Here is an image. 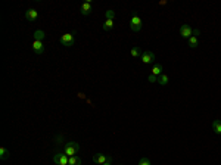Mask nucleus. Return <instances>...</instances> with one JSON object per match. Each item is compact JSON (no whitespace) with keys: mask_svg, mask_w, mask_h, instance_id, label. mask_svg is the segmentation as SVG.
I'll return each instance as SVG.
<instances>
[{"mask_svg":"<svg viewBox=\"0 0 221 165\" xmlns=\"http://www.w3.org/2000/svg\"><path fill=\"white\" fill-rule=\"evenodd\" d=\"M80 152V145L77 141H67L65 143V155L67 156H75Z\"/></svg>","mask_w":221,"mask_h":165,"instance_id":"f257e3e1","label":"nucleus"},{"mask_svg":"<svg viewBox=\"0 0 221 165\" xmlns=\"http://www.w3.org/2000/svg\"><path fill=\"white\" fill-rule=\"evenodd\" d=\"M9 151H8V149H6V147H0V158H2V159H8V158H9Z\"/></svg>","mask_w":221,"mask_h":165,"instance_id":"f3484780","label":"nucleus"},{"mask_svg":"<svg viewBox=\"0 0 221 165\" xmlns=\"http://www.w3.org/2000/svg\"><path fill=\"white\" fill-rule=\"evenodd\" d=\"M33 52L37 55H41L44 52V44L43 41H37V40H34L33 41Z\"/></svg>","mask_w":221,"mask_h":165,"instance_id":"6e6552de","label":"nucleus"},{"mask_svg":"<svg viewBox=\"0 0 221 165\" xmlns=\"http://www.w3.org/2000/svg\"><path fill=\"white\" fill-rule=\"evenodd\" d=\"M212 130H214L215 134L221 136V121L220 120H214V121H212Z\"/></svg>","mask_w":221,"mask_h":165,"instance_id":"9b49d317","label":"nucleus"},{"mask_svg":"<svg viewBox=\"0 0 221 165\" xmlns=\"http://www.w3.org/2000/svg\"><path fill=\"white\" fill-rule=\"evenodd\" d=\"M140 59H142V62L144 65H150V63L155 62V53L150 52V50H144L143 53H142V56H140Z\"/></svg>","mask_w":221,"mask_h":165,"instance_id":"7ed1b4c3","label":"nucleus"},{"mask_svg":"<svg viewBox=\"0 0 221 165\" xmlns=\"http://www.w3.org/2000/svg\"><path fill=\"white\" fill-rule=\"evenodd\" d=\"M81 158L78 155H75V156H71L69 158V162H68V165H81Z\"/></svg>","mask_w":221,"mask_h":165,"instance_id":"4468645a","label":"nucleus"},{"mask_svg":"<svg viewBox=\"0 0 221 165\" xmlns=\"http://www.w3.org/2000/svg\"><path fill=\"white\" fill-rule=\"evenodd\" d=\"M148 80H149V82H156V81H158V77H156V75H152V74H150L149 77H148Z\"/></svg>","mask_w":221,"mask_h":165,"instance_id":"5701e85b","label":"nucleus"},{"mask_svg":"<svg viewBox=\"0 0 221 165\" xmlns=\"http://www.w3.org/2000/svg\"><path fill=\"white\" fill-rule=\"evenodd\" d=\"M105 16H106V19H114V18H115V12H114L112 9L106 10V12H105Z\"/></svg>","mask_w":221,"mask_h":165,"instance_id":"aec40b11","label":"nucleus"},{"mask_svg":"<svg viewBox=\"0 0 221 165\" xmlns=\"http://www.w3.org/2000/svg\"><path fill=\"white\" fill-rule=\"evenodd\" d=\"M158 84H161V86H167V84H168L170 82V78H168V75H167V74H161V75H159L158 77Z\"/></svg>","mask_w":221,"mask_h":165,"instance_id":"ddd939ff","label":"nucleus"},{"mask_svg":"<svg viewBox=\"0 0 221 165\" xmlns=\"http://www.w3.org/2000/svg\"><path fill=\"white\" fill-rule=\"evenodd\" d=\"M199 34H201V31H199V29H193V35H195V37H197V35H199Z\"/></svg>","mask_w":221,"mask_h":165,"instance_id":"b1692460","label":"nucleus"},{"mask_svg":"<svg viewBox=\"0 0 221 165\" xmlns=\"http://www.w3.org/2000/svg\"><path fill=\"white\" fill-rule=\"evenodd\" d=\"M91 2H84L81 5V8H80V12H81V15H84V16H87V15L91 13Z\"/></svg>","mask_w":221,"mask_h":165,"instance_id":"1a4fd4ad","label":"nucleus"},{"mask_svg":"<svg viewBox=\"0 0 221 165\" xmlns=\"http://www.w3.org/2000/svg\"><path fill=\"white\" fill-rule=\"evenodd\" d=\"M61 155H62V152H55V155H53V162H55V164L58 165L59 164V158H61Z\"/></svg>","mask_w":221,"mask_h":165,"instance_id":"412c9836","label":"nucleus"},{"mask_svg":"<svg viewBox=\"0 0 221 165\" xmlns=\"http://www.w3.org/2000/svg\"><path fill=\"white\" fill-rule=\"evenodd\" d=\"M112 28H114V19H106L103 22V29L105 31H110Z\"/></svg>","mask_w":221,"mask_h":165,"instance_id":"2eb2a0df","label":"nucleus"},{"mask_svg":"<svg viewBox=\"0 0 221 165\" xmlns=\"http://www.w3.org/2000/svg\"><path fill=\"white\" fill-rule=\"evenodd\" d=\"M142 53H143V52H142L139 47H131L130 55L133 56V58H140V56H142Z\"/></svg>","mask_w":221,"mask_h":165,"instance_id":"dca6fc26","label":"nucleus"},{"mask_svg":"<svg viewBox=\"0 0 221 165\" xmlns=\"http://www.w3.org/2000/svg\"><path fill=\"white\" fill-rule=\"evenodd\" d=\"M189 47H197V37H195V35H192L190 39H189Z\"/></svg>","mask_w":221,"mask_h":165,"instance_id":"6ab92c4d","label":"nucleus"},{"mask_svg":"<svg viewBox=\"0 0 221 165\" xmlns=\"http://www.w3.org/2000/svg\"><path fill=\"white\" fill-rule=\"evenodd\" d=\"M139 165H152V164H150V161L148 159V158H142V159L139 161Z\"/></svg>","mask_w":221,"mask_h":165,"instance_id":"4be33fe9","label":"nucleus"},{"mask_svg":"<svg viewBox=\"0 0 221 165\" xmlns=\"http://www.w3.org/2000/svg\"><path fill=\"white\" fill-rule=\"evenodd\" d=\"M180 35H181L183 39H190L193 35V29H192V27L189 24H184V25H181L180 27Z\"/></svg>","mask_w":221,"mask_h":165,"instance_id":"39448f33","label":"nucleus"},{"mask_svg":"<svg viewBox=\"0 0 221 165\" xmlns=\"http://www.w3.org/2000/svg\"><path fill=\"white\" fill-rule=\"evenodd\" d=\"M150 74H152V75H156V77H159L161 74H164L162 72V65H161V63H155L154 67H152Z\"/></svg>","mask_w":221,"mask_h":165,"instance_id":"9d476101","label":"nucleus"},{"mask_svg":"<svg viewBox=\"0 0 221 165\" xmlns=\"http://www.w3.org/2000/svg\"><path fill=\"white\" fill-rule=\"evenodd\" d=\"M68 162H69V156H67L65 153H62L61 158H59V164L58 165H68Z\"/></svg>","mask_w":221,"mask_h":165,"instance_id":"a211bd4d","label":"nucleus"},{"mask_svg":"<svg viewBox=\"0 0 221 165\" xmlns=\"http://www.w3.org/2000/svg\"><path fill=\"white\" fill-rule=\"evenodd\" d=\"M93 161L96 162V164H106V162H112V158L110 156H106L103 155V153H97V155H94V158H93Z\"/></svg>","mask_w":221,"mask_h":165,"instance_id":"423d86ee","label":"nucleus"},{"mask_svg":"<svg viewBox=\"0 0 221 165\" xmlns=\"http://www.w3.org/2000/svg\"><path fill=\"white\" fill-rule=\"evenodd\" d=\"M37 16H39V12L35 9H28L25 12V18H27V21H30V22H35V21H37Z\"/></svg>","mask_w":221,"mask_h":165,"instance_id":"0eeeda50","label":"nucleus"},{"mask_svg":"<svg viewBox=\"0 0 221 165\" xmlns=\"http://www.w3.org/2000/svg\"><path fill=\"white\" fill-rule=\"evenodd\" d=\"M102 165H112L110 162H106V164H102Z\"/></svg>","mask_w":221,"mask_h":165,"instance_id":"393cba45","label":"nucleus"},{"mask_svg":"<svg viewBox=\"0 0 221 165\" xmlns=\"http://www.w3.org/2000/svg\"><path fill=\"white\" fill-rule=\"evenodd\" d=\"M74 41H75L74 33H67V34L61 35V43H62L65 47H72V46H74Z\"/></svg>","mask_w":221,"mask_h":165,"instance_id":"f03ea898","label":"nucleus"},{"mask_svg":"<svg viewBox=\"0 0 221 165\" xmlns=\"http://www.w3.org/2000/svg\"><path fill=\"white\" fill-rule=\"evenodd\" d=\"M33 37H34V40H37V41H44L46 34H44V31H41V29H37L33 34Z\"/></svg>","mask_w":221,"mask_h":165,"instance_id":"f8f14e48","label":"nucleus"},{"mask_svg":"<svg viewBox=\"0 0 221 165\" xmlns=\"http://www.w3.org/2000/svg\"><path fill=\"white\" fill-rule=\"evenodd\" d=\"M142 19H140L137 15H133L131 16V19H130V28L134 31V33H139L140 29H142Z\"/></svg>","mask_w":221,"mask_h":165,"instance_id":"20e7f679","label":"nucleus"}]
</instances>
